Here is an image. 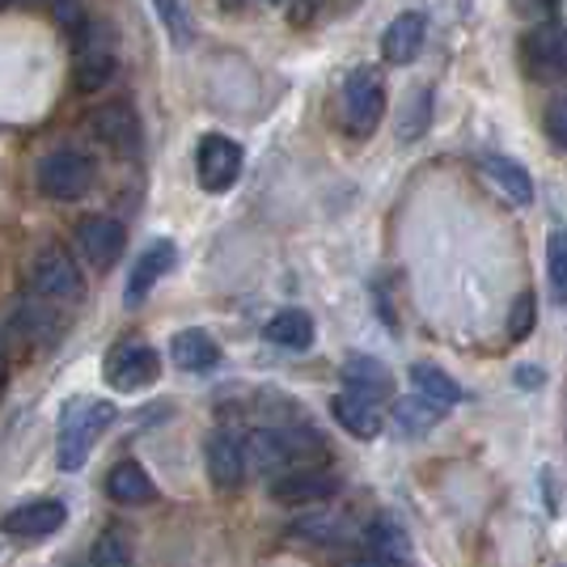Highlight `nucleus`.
Masks as SVG:
<instances>
[{
	"mask_svg": "<svg viewBox=\"0 0 567 567\" xmlns=\"http://www.w3.org/2000/svg\"><path fill=\"white\" fill-rule=\"evenodd\" d=\"M115 424V402L106 399H72L60 415V441H55V466L64 474L81 471L94 453L97 436Z\"/></svg>",
	"mask_w": 567,
	"mask_h": 567,
	"instance_id": "nucleus-1",
	"label": "nucleus"
},
{
	"mask_svg": "<svg viewBox=\"0 0 567 567\" xmlns=\"http://www.w3.org/2000/svg\"><path fill=\"white\" fill-rule=\"evenodd\" d=\"M322 441L301 424H271V427H255L250 441H241V453H246V466H255L262 474H288L292 462H301L309 450H318Z\"/></svg>",
	"mask_w": 567,
	"mask_h": 567,
	"instance_id": "nucleus-2",
	"label": "nucleus"
},
{
	"mask_svg": "<svg viewBox=\"0 0 567 567\" xmlns=\"http://www.w3.org/2000/svg\"><path fill=\"white\" fill-rule=\"evenodd\" d=\"M97 166L90 153L81 148H51L48 157L39 162V190L55 199V204H76L94 190Z\"/></svg>",
	"mask_w": 567,
	"mask_h": 567,
	"instance_id": "nucleus-3",
	"label": "nucleus"
},
{
	"mask_svg": "<svg viewBox=\"0 0 567 567\" xmlns=\"http://www.w3.org/2000/svg\"><path fill=\"white\" fill-rule=\"evenodd\" d=\"M30 288H34L43 301L76 306V301L85 297V276H81V267L72 262L69 250L43 246V250L30 259Z\"/></svg>",
	"mask_w": 567,
	"mask_h": 567,
	"instance_id": "nucleus-4",
	"label": "nucleus"
},
{
	"mask_svg": "<svg viewBox=\"0 0 567 567\" xmlns=\"http://www.w3.org/2000/svg\"><path fill=\"white\" fill-rule=\"evenodd\" d=\"M339 106H343V127L352 136H373L378 123L385 118V85L373 69H355L348 81H343V94H339Z\"/></svg>",
	"mask_w": 567,
	"mask_h": 567,
	"instance_id": "nucleus-5",
	"label": "nucleus"
},
{
	"mask_svg": "<svg viewBox=\"0 0 567 567\" xmlns=\"http://www.w3.org/2000/svg\"><path fill=\"white\" fill-rule=\"evenodd\" d=\"M157 378H162V355H157L153 343H144V339H123L106 355V381H111V390H118V394L148 390Z\"/></svg>",
	"mask_w": 567,
	"mask_h": 567,
	"instance_id": "nucleus-6",
	"label": "nucleus"
},
{
	"mask_svg": "<svg viewBox=\"0 0 567 567\" xmlns=\"http://www.w3.org/2000/svg\"><path fill=\"white\" fill-rule=\"evenodd\" d=\"M237 174H241V144L220 136V132L204 136L199 148H195V178H199V187L220 195V190L234 187Z\"/></svg>",
	"mask_w": 567,
	"mask_h": 567,
	"instance_id": "nucleus-7",
	"label": "nucleus"
},
{
	"mask_svg": "<svg viewBox=\"0 0 567 567\" xmlns=\"http://www.w3.org/2000/svg\"><path fill=\"white\" fill-rule=\"evenodd\" d=\"M90 132L102 141L115 157H136L141 153V118L127 102H106L90 115Z\"/></svg>",
	"mask_w": 567,
	"mask_h": 567,
	"instance_id": "nucleus-8",
	"label": "nucleus"
},
{
	"mask_svg": "<svg viewBox=\"0 0 567 567\" xmlns=\"http://www.w3.org/2000/svg\"><path fill=\"white\" fill-rule=\"evenodd\" d=\"M64 520H69V508H64L60 499H30V504H22V508L4 513L0 529H4L9 538L43 543V538H51V534H60V529H64Z\"/></svg>",
	"mask_w": 567,
	"mask_h": 567,
	"instance_id": "nucleus-9",
	"label": "nucleus"
},
{
	"mask_svg": "<svg viewBox=\"0 0 567 567\" xmlns=\"http://www.w3.org/2000/svg\"><path fill=\"white\" fill-rule=\"evenodd\" d=\"M76 250L94 262L97 271H111L118 255L127 250V229L115 216H85L81 229H76Z\"/></svg>",
	"mask_w": 567,
	"mask_h": 567,
	"instance_id": "nucleus-10",
	"label": "nucleus"
},
{
	"mask_svg": "<svg viewBox=\"0 0 567 567\" xmlns=\"http://www.w3.org/2000/svg\"><path fill=\"white\" fill-rule=\"evenodd\" d=\"M174 259H178V246L169 241V237H157V241H148L141 250V259H136V267H132V276H127V292H123V306L136 309L157 288V280L162 276H169V267H174Z\"/></svg>",
	"mask_w": 567,
	"mask_h": 567,
	"instance_id": "nucleus-11",
	"label": "nucleus"
},
{
	"mask_svg": "<svg viewBox=\"0 0 567 567\" xmlns=\"http://www.w3.org/2000/svg\"><path fill=\"white\" fill-rule=\"evenodd\" d=\"M72 72H76V85H81L85 94L102 90V85L115 76V51L102 43V34H97L94 25H85V30L76 34V60H72Z\"/></svg>",
	"mask_w": 567,
	"mask_h": 567,
	"instance_id": "nucleus-12",
	"label": "nucleus"
},
{
	"mask_svg": "<svg viewBox=\"0 0 567 567\" xmlns=\"http://www.w3.org/2000/svg\"><path fill=\"white\" fill-rule=\"evenodd\" d=\"M424 39H427V18L420 9H402L394 22L385 25V34H381V55H385V64H411V60H420V51H424Z\"/></svg>",
	"mask_w": 567,
	"mask_h": 567,
	"instance_id": "nucleus-13",
	"label": "nucleus"
},
{
	"mask_svg": "<svg viewBox=\"0 0 567 567\" xmlns=\"http://www.w3.org/2000/svg\"><path fill=\"white\" fill-rule=\"evenodd\" d=\"M331 496H339V478L331 471H288L271 478L276 504H327Z\"/></svg>",
	"mask_w": 567,
	"mask_h": 567,
	"instance_id": "nucleus-14",
	"label": "nucleus"
},
{
	"mask_svg": "<svg viewBox=\"0 0 567 567\" xmlns=\"http://www.w3.org/2000/svg\"><path fill=\"white\" fill-rule=\"evenodd\" d=\"M478 174H483L508 204H520V208L534 204V178H529L525 166H517V162H508V157H499V153H483V157H478Z\"/></svg>",
	"mask_w": 567,
	"mask_h": 567,
	"instance_id": "nucleus-15",
	"label": "nucleus"
},
{
	"mask_svg": "<svg viewBox=\"0 0 567 567\" xmlns=\"http://www.w3.org/2000/svg\"><path fill=\"white\" fill-rule=\"evenodd\" d=\"M343 390H352L360 399H373V402H385L394 394V381H390V369L373 360V355L355 352L343 360Z\"/></svg>",
	"mask_w": 567,
	"mask_h": 567,
	"instance_id": "nucleus-16",
	"label": "nucleus"
},
{
	"mask_svg": "<svg viewBox=\"0 0 567 567\" xmlns=\"http://www.w3.org/2000/svg\"><path fill=\"white\" fill-rule=\"evenodd\" d=\"M208 474L220 492H234L246 478V453L234 432H213L208 436Z\"/></svg>",
	"mask_w": 567,
	"mask_h": 567,
	"instance_id": "nucleus-17",
	"label": "nucleus"
},
{
	"mask_svg": "<svg viewBox=\"0 0 567 567\" xmlns=\"http://www.w3.org/2000/svg\"><path fill=\"white\" fill-rule=\"evenodd\" d=\"M529 69L538 76H567V30L564 25H538L525 43Z\"/></svg>",
	"mask_w": 567,
	"mask_h": 567,
	"instance_id": "nucleus-18",
	"label": "nucleus"
},
{
	"mask_svg": "<svg viewBox=\"0 0 567 567\" xmlns=\"http://www.w3.org/2000/svg\"><path fill=\"white\" fill-rule=\"evenodd\" d=\"M106 496L115 499V504L136 508V504H153L157 499V483L148 478L141 462H118L115 471L106 474Z\"/></svg>",
	"mask_w": 567,
	"mask_h": 567,
	"instance_id": "nucleus-19",
	"label": "nucleus"
},
{
	"mask_svg": "<svg viewBox=\"0 0 567 567\" xmlns=\"http://www.w3.org/2000/svg\"><path fill=\"white\" fill-rule=\"evenodd\" d=\"M331 411L334 420H339V427H348L360 441H373L381 432V402L373 399H360L352 390H343V394H334Z\"/></svg>",
	"mask_w": 567,
	"mask_h": 567,
	"instance_id": "nucleus-20",
	"label": "nucleus"
},
{
	"mask_svg": "<svg viewBox=\"0 0 567 567\" xmlns=\"http://www.w3.org/2000/svg\"><path fill=\"white\" fill-rule=\"evenodd\" d=\"M169 360L183 369V373H208L220 364V348H216L213 334L204 331H178L169 339Z\"/></svg>",
	"mask_w": 567,
	"mask_h": 567,
	"instance_id": "nucleus-21",
	"label": "nucleus"
},
{
	"mask_svg": "<svg viewBox=\"0 0 567 567\" xmlns=\"http://www.w3.org/2000/svg\"><path fill=\"white\" fill-rule=\"evenodd\" d=\"M411 385H415V394H420V399L432 402V406H441V411H450V406H457V402L466 399V394H462V385H457L445 369L427 364V360L411 364Z\"/></svg>",
	"mask_w": 567,
	"mask_h": 567,
	"instance_id": "nucleus-22",
	"label": "nucleus"
},
{
	"mask_svg": "<svg viewBox=\"0 0 567 567\" xmlns=\"http://www.w3.org/2000/svg\"><path fill=\"white\" fill-rule=\"evenodd\" d=\"M262 334H267V343H276V348L306 352L309 343H313V318H309L306 309H280V313H271V322L262 327Z\"/></svg>",
	"mask_w": 567,
	"mask_h": 567,
	"instance_id": "nucleus-23",
	"label": "nucleus"
},
{
	"mask_svg": "<svg viewBox=\"0 0 567 567\" xmlns=\"http://www.w3.org/2000/svg\"><path fill=\"white\" fill-rule=\"evenodd\" d=\"M369 555H378L381 564L390 567H411V543H406V534L385 517H378L369 525Z\"/></svg>",
	"mask_w": 567,
	"mask_h": 567,
	"instance_id": "nucleus-24",
	"label": "nucleus"
},
{
	"mask_svg": "<svg viewBox=\"0 0 567 567\" xmlns=\"http://www.w3.org/2000/svg\"><path fill=\"white\" fill-rule=\"evenodd\" d=\"M427 115H432V90H427V85L406 90L402 111H399V141L402 144L420 141V136L427 132Z\"/></svg>",
	"mask_w": 567,
	"mask_h": 567,
	"instance_id": "nucleus-25",
	"label": "nucleus"
},
{
	"mask_svg": "<svg viewBox=\"0 0 567 567\" xmlns=\"http://www.w3.org/2000/svg\"><path fill=\"white\" fill-rule=\"evenodd\" d=\"M441 406H432V402H424L420 394H406V399L394 402V424L406 432V436H424V432H432V427L441 424Z\"/></svg>",
	"mask_w": 567,
	"mask_h": 567,
	"instance_id": "nucleus-26",
	"label": "nucleus"
},
{
	"mask_svg": "<svg viewBox=\"0 0 567 567\" xmlns=\"http://www.w3.org/2000/svg\"><path fill=\"white\" fill-rule=\"evenodd\" d=\"M546 284H550V301L567 306V229H550L546 237Z\"/></svg>",
	"mask_w": 567,
	"mask_h": 567,
	"instance_id": "nucleus-27",
	"label": "nucleus"
},
{
	"mask_svg": "<svg viewBox=\"0 0 567 567\" xmlns=\"http://www.w3.org/2000/svg\"><path fill=\"white\" fill-rule=\"evenodd\" d=\"M348 520L339 517V513H309V517L292 520V534L297 538H306V543H318V546H334L348 538V529H343Z\"/></svg>",
	"mask_w": 567,
	"mask_h": 567,
	"instance_id": "nucleus-28",
	"label": "nucleus"
},
{
	"mask_svg": "<svg viewBox=\"0 0 567 567\" xmlns=\"http://www.w3.org/2000/svg\"><path fill=\"white\" fill-rule=\"evenodd\" d=\"M153 9H157V22H162V30L169 34L174 48H190L195 43V22H190L183 0H153Z\"/></svg>",
	"mask_w": 567,
	"mask_h": 567,
	"instance_id": "nucleus-29",
	"label": "nucleus"
},
{
	"mask_svg": "<svg viewBox=\"0 0 567 567\" xmlns=\"http://www.w3.org/2000/svg\"><path fill=\"white\" fill-rule=\"evenodd\" d=\"M90 567H132V550L115 529H106L90 550Z\"/></svg>",
	"mask_w": 567,
	"mask_h": 567,
	"instance_id": "nucleus-30",
	"label": "nucleus"
},
{
	"mask_svg": "<svg viewBox=\"0 0 567 567\" xmlns=\"http://www.w3.org/2000/svg\"><path fill=\"white\" fill-rule=\"evenodd\" d=\"M529 331H534V297L529 292H520V301L513 306V322H508V334L513 339H529Z\"/></svg>",
	"mask_w": 567,
	"mask_h": 567,
	"instance_id": "nucleus-31",
	"label": "nucleus"
},
{
	"mask_svg": "<svg viewBox=\"0 0 567 567\" xmlns=\"http://www.w3.org/2000/svg\"><path fill=\"white\" fill-rule=\"evenodd\" d=\"M55 22L64 25L72 39H76V34L90 25V18L81 13V0H55Z\"/></svg>",
	"mask_w": 567,
	"mask_h": 567,
	"instance_id": "nucleus-32",
	"label": "nucleus"
},
{
	"mask_svg": "<svg viewBox=\"0 0 567 567\" xmlns=\"http://www.w3.org/2000/svg\"><path fill=\"white\" fill-rule=\"evenodd\" d=\"M546 132H550V141L559 144V148H567V94L550 102V111H546Z\"/></svg>",
	"mask_w": 567,
	"mask_h": 567,
	"instance_id": "nucleus-33",
	"label": "nucleus"
},
{
	"mask_svg": "<svg viewBox=\"0 0 567 567\" xmlns=\"http://www.w3.org/2000/svg\"><path fill=\"white\" fill-rule=\"evenodd\" d=\"M538 381H543V373H538V369H517V385H529V390H534Z\"/></svg>",
	"mask_w": 567,
	"mask_h": 567,
	"instance_id": "nucleus-34",
	"label": "nucleus"
},
{
	"mask_svg": "<svg viewBox=\"0 0 567 567\" xmlns=\"http://www.w3.org/2000/svg\"><path fill=\"white\" fill-rule=\"evenodd\" d=\"M4 378H9V355H4V334H0V390H4Z\"/></svg>",
	"mask_w": 567,
	"mask_h": 567,
	"instance_id": "nucleus-35",
	"label": "nucleus"
},
{
	"mask_svg": "<svg viewBox=\"0 0 567 567\" xmlns=\"http://www.w3.org/2000/svg\"><path fill=\"white\" fill-rule=\"evenodd\" d=\"M0 4H13V0H0Z\"/></svg>",
	"mask_w": 567,
	"mask_h": 567,
	"instance_id": "nucleus-36",
	"label": "nucleus"
},
{
	"mask_svg": "<svg viewBox=\"0 0 567 567\" xmlns=\"http://www.w3.org/2000/svg\"><path fill=\"white\" fill-rule=\"evenodd\" d=\"M267 4H280V0H267Z\"/></svg>",
	"mask_w": 567,
	"mask_h": 567,
	"instance_id": "nucleus-37",
	"label": "nucleus"
},
{
	"mask_svg": "<svg viewBox=\"0 0 567 567\" xmlns=\"http://www.w3.org/2000/svg\"><path fill=\"white\" fill-rule=\"evenodd\" d=\"M229 4H234V0H229Z\"/></svg>",
	"mask_w": 567,
	"mask_h": 567,
	"instance_id": "nucleus-38",
	"label": "nucleus"
}]
</instances>
